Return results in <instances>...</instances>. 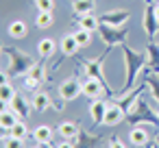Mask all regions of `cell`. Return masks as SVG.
<instances>
[{
  "label": "cell",
  "instance_id": "6da1fadb",
  "mask_svg": "<svg viewBox=\"0 0 159 148\" xmlns=\"http://www.w3.org/2000/svg\"><path fill=\"white\" fill-rule=\"evenodd\" d=\"M81 92H83V83H79V81H74V78L61 83V87H59V96H61V100H74Z\"/></svg>",
  "mask_w": 159,
  "mask_h": 148
},
{
  "label": "cell",
  "instance_id": "7a4b0ae2",
  "mask_svg": "<svg viewBox=\"0 0 159 148\" xmlns=\"http://www.w3.org/2000/svg\"><path fill=\"white\" fill-rule=\"evenodd\" d=\"M83 94L89 96V98H98V96L102 94V81H98V78H94V76L85 78V81H83Z\"/></svg>",
  "mask_w": 159,
  "mask_h": 148
},
{
  "label": "cell",
  "instance_id": "3957f363",
  "mask_svg": "<svg viewBox=\"0 0 159 148\" xmlns=\"http://www.w3.org/2000/svg\"><path fill=\"white\" fill-rule=\"evenodd\" d=\"M18 120H20V115L16 111H9L7 105H2V113H0V126H2V131H11Z\"/></svg>",
  "mask_w": 159,
  "mask_h": 148
},
{
  "label": "cell",
  "instance_id": "277c9868",
  "mask_svg": "<svg viewBox=\"0 0 159 148\" xmlns=\"http://www.w3.org/2000/svg\"><path fill=\"white\" fill-rule=\"evenodd\" d=\"M122 120H124V111H122L120 107L111 105V107L107 109V115H105L102 124H107V126H116V124H120Z\"/></svg>",
  "mask_w": 159,
  "mask_h": 148
},
{
  "label": "cell",
  "instance_id": "5b68a950",
  "mask_svg": "<svg viewBox=\"0 0 159 148\" xmlns=\"http://www.w3.org/2000/svg\"><path fill=\"white\" fill-rule=\"evenodd\" d=\"M107 109H109V105H107L105 100H94V102H92V109H89V113H92V118H94V122H96V124H100V122L105 120V115H107Z\"/></svg>",
  "mask_w": 159,
  "mask_h": 148
},
{
  "label": "cell",
  "instance_id": "8992f818",
  "mask_svg": "<svg viewBox=\"0 0 159 148\" xmlns=\"http://www.w3.org/2000/svg\"><path fill=\"white\" fill-rule=\"evenodd\" d=\"M33 137H35V141H37V144H50V139H52V128H50V126H46V124H42V126H37V128H35Z\"/></svg>",
  "mask_w": 159,
  "mask_h": 148
},
{
  "label": "cell",
  "instance_id": "52a82bcc",
  "mask_svg": "<svg viewBox=\"0 0 159 148\" xmlns=\"http://www.w3.org/2000/svg\"><path fill=\"white\" fill-rule=\"evenodd\" d=\"M16 98V89L7 83V76L2 74V87H0V100H2V105H11V100Z\"/></svg>",
  "mask_w": 159,
  "mask_h": 148
},
{
  "label": "cell",
  "instance_id": "ba28073f",
  "mask_svg": "<svg viewBox=\"0 0 159 148\" xmlns=\"http://www.w3.org/2000/svg\"><path fill=\"white\" fill-rule=\"evenodd\" d=\"M129 139H131V144H135V146H144L146 141H148V133L144 131V128H131V133H129Z\"/></svg>",
  "mask_w": 159,
  "mask_h": 148
},
{
  "label": "cell",
  "instance_id": "9c48e42d",
  "mask_svg": "<svg viewBox=\"0 0 159 148\" xmlns=\"http://www.w3.org/2000/svg\"><path fill=\"white\" fill-rule=\"evenodd\" d=\"M79 48H81V46H79V42L74 39V35H66V37L61 39V50H63L66 55H74Z\"/></svg>",
  "mask_w": 159,
  "mask_h": 148
},
{
  "label": "cell",
  "instance_id": "30bf717a",
  "mask_svg": "<svg viewBox=\"0 0 159 148\" xmlns=\"http://www.w3.org/2000/svg\"><path fill=\"white\" fill-rule=\"evenodd\" d=\"M55 48H57V44H55L52 39H42V42L37 44V50H39L42 57H52V55H55Z\"/></svg>",
  "mask_w": 159,
  "mask_h": 148
},
{
  "label": "cell",
  "instance_id": "8fae6325",
  "mask_svg": "<svg viewBox=\"0 0 159 148\" xmlns=\"http://www.w3.org/2000/svg\"><path fill=\"white\" fill-rule=\"evenodd\" d=\"M48 107H50V96H48V94H37V96L33 98V109H35V111L42 113V111H46Z\"/></svg>",
  "mask_w": 159,
  "mask_h": 148
},
{
  "label": "cell",
  "instance_id": "7c38bea8",
  "mask_svg": "<svg viewBox=\"0 0 159 148\" xmlns=\"http://www.w3.org/2000/svg\"><path fill=\"white\" fill-rule=\"evenodd\" d=\"M9 35L16 37V39H22V37L26 35V24L20 22V20H18V22H11V24H9Z\"/></svg>",
  "mask_w": 159,
  "mask_h": 148
},
{
  "label": "cell",
  "instance_id": "4fadbf2b",
  "mask_svg": "<svg viewBox=\"0 0 159 148\" xmlns=\"http://www.w3.org/2000/svg\"><path fill=\"white\" fill-rule=\"evenodd\" d=\"M76 131H79V128H76L74 122H61V124H59V135H63L66 139H68V137H76Z\"/></svg>",
  "mask_w": 159,
  "mask_h": 148
},
{
  "label": "cell",
  "instance_id": "5bb4252c",
  "mask_svg": "<svg viewBox=\"0 0 159 148\" xmlns=\"http://www.w3.org/2000/svg\"><path fill=\"white\" fill-rule=\"evenodd\" d=\"M92 9H94V2H92V0H74V11H76V13L85 16V13H92Z\"/></svg>",
  "mask_w": 159,
  "mask_h": 148
},
{
  "label": "cell",
  "instance_id": "9a60e30c",
  "mask_svg": "<svg viewBox=\"0 0 159 148\" xmlns=\"http://www.w3.org/2000/svg\"><path fill=\"white\" fill-rule=\"evenodd\" d=\"M35 24H37L39 29H48V26L52 24V11H39Z\"/></svg>",
  "mask_w": 159,
  "mask_h": 148
},
{
  "label": "cell",
  "instance_id": "2e32d148",
  "mask_svg": "<svg viewBox=\"0 0 159 148\" xmlns=\"http://www.w3.org/2000/svg\"><path fill=\"white\" fill-rule=\"evenodd\" d=\"M96 26H98V20H96L92 13L81 16V29H85V31H96Z\"/></svg>",
  "mask_w": 159,
  "mask_h": 148
},
{
  "label": "cell",
  "instance_id": "e0dca14e",
  "mask_svg": "<svg viewBox=\"0 0 159 148\" xmlns=\"http://www.w3.org/2000/svg\"><path fill=\"white\" fill-rule=\"evenodd\" d=\"M11 107H13V111H16L20 118H22V115H26V102H24L18 94H16V98L11 100Z\"/></svg>",
  "mask_w": 159,
  "mask_h": 148
},
{
  "label": "cell",
  "instance_id": "ac0fdd59",
  "mask_svg": "<svg viewBox=\"0 0 159 148\" xmlns=\"http://www.w3.org/2000/svg\"><path fill=\"white\" fill-rule=\"evenodd\" d=\"M89 33H92V31H85V29H81V31L74 33V39L79 42V46H87V44H89V39H92Z\"/></svg>",
  "mask_w": 159,
  "mask_h": 148
},
{
  "label": "cell",
  "instance_id": "d6986e66",
  "mask_svg": "<svg viewBox=\"0 0 159 148\" xmlns=\"http://www.w3.org/2000/svg\"><path fill=\"white\" fill-rule=\"evenodd\" d=\"M9 133H11L13 137H20V139H24V137H26V124H24L22 120H18V122H16V126H13Z\"/></svg>",
  "mask_w": 159,
  "mask_h": 148
},
{
  "label": "cell",
  "instance_id": "ffe728a7",
  "mask_svg": "<svg viewBox=\"0 0 159 148\" xmlns=\"http://www.w3.org/2000/svg\"><path fill=\"white\" fill-rule=\"evenodd\" d=\"M2 144H5V148H24V139H20V137H2Z\"/></svg>",
  "mask_w": 159,
  "mask_h": 148
},
{
  "label": "cell",
  "instance_id": "44dd1931",
  "mask_svg": "<svg viewBox=\"0 0 159 148\" xmlns=\"http://www.w3.org/2000/svg\"><path fill=\"white\" fill-rule=\"evenodd\" d=\"M35 7L39 11H52L55 9V0H35Z\"/></svg>",
  "mask_w": 159,
  "mask_h": 148
},
{
  "label": "cell",
  "instance_id": "7402d4cb",
  "mask_svg": "<svg viewBox=\"0 0 159 148\" xmlns=\"http://www.w3.org/2000/svg\"><path fill=\"white\" fill-rule=\"evenodd\" d=\"M24 87H26V89H37V87H39V78H35L33 74H31V76H26Z\"/></svg>",
  "mask_w": 159,
  "mask_h": 148
},
{
  "label": "cell",
  "instance_id": "603a6c76",
  "mask_svg": "<svg viewBox=\"0 0 159 148\" xmlns=\"http://www.w3.org/2000/svg\"><path fill=\"white\" fill-rule=\"evenodd\" d=\"M111 148H126V146H124L122 141H118V139H113V141H111Z\"/></svg>",
  "mask_w": 159,
  "mask_h": 148
},
{
  "label": "cell",
  "instance_id": "cb8c5ba5",
  "mask_svg": "<svg viewBox=\"0 0 159 148\" xmlns=\"http://www.w3.org/2000/svg\"><path fill=\"white\" fill-rule=\"evenodd\" d=\"M57 148H74V146H72V144H68V141H63V144H59Z\"/></svg>",
  "mask_w": 159,
  "mask_h": 148
},
{
  "label": "cell",
  "instance_id": "d4e9b609",
  "mask_svg": "<svg viewBox=\"0 0 159 148\" xmlns=\"http://www.w3.org/2000/svg\"><path fill=\"white\" fill-rule=\"evenodd\" d=\"M155 18H157V20H159V5H157V7H155Z\"/></svg>",
  "mask_w": 159,
  "mask_h": 148
}]
</instances>
